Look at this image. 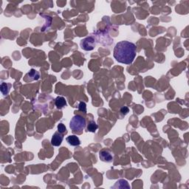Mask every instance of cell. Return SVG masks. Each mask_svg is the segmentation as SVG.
Segmentation results:
<instances>
[{"instance_id": "1", "label": "cell", "mask_w": 189, "mask_h": 189, "mask_svg": "<svg viewBox=\"0 0 189 189\" xmlns=\"http://www.w3.org/2000/svg\"><path fill=\"white\" fill-rule=\"evenodd\" d=\"M137 53V47L134 43L122 41L115 45L114 49V58L118 62L130 64L133 62Z\"/></svg>"}, {"instance_id": "2", "label": "cell", "mask_w": 189, "mask_h": 189, "mask_svg": "<svg viewBox=\"0 0 189 189\" xmlns=\"http://www.w3.org/2000/svg\"><path fill=\"white\" fill-rule=\"evenodd\" d=\"M86 126V120L81 115H75L69 123V127L73 132L81 133Z\"/></svg>"}, {"instance_id": "3", "label": "cell", "mask_w": 189, "mask_h": 189, "mask_svg": "<svg viewBox=\"0 0 189 189\" xmlns=\"http://www.w3.org/2000/svg\"><path fill=\"white\" fill-rule=\"evenodd\" d=\"M81 47L86 51H90L95 48L96 47V42L95 39L92 37H86L85 39L81 41Z\"/></svg>"}, {"instance_id": "4", "label": "cell", "mask_w": 189, "mask_h": 189, "mask_svg": "<svg viewBox=\"0 0 189 189\" xmlns=\"http://www.w3.org/2000/svg\"><path fill=\"white\" fill-rule=\"evenodd\" d=\"M99 157L101 160L105 163H111L113 160V156L108 150H101L99 152Z\"/></svg>"}, {"instance_id": "5", "label": "cell", "mask_w": 189, "mask_h": 189, "mask_svg": "<svg viewBox=\"0 0 189 189\" xmlns=\"http://www.w3.org/2000/svg\"><path fill=\"white\" fill-rule=\"evenodd\" d=\"M63 139L64 136L62 135V134H61L60 132H55V134H53L52 139H51V144L54 146H59L62 144Z\"/></svg>"}, {"instance_id": "6", "label": "cell", "mask_w": 189, "mask_h": 189, "mask_svg": "<svg viewBox=\"0 0 189 189\" xmlns=\"http://www.w3.org/2000/svg\"><path fill=\"white\" fill-rule=\"evenodd\" d=\"M67 142L69 143L70 146H78L81 144V141L79 137L75 135H70L68 136L66 139Z\"/></svg>"}, {"instance_id": "7", "label": "cell", "mask_w": 189, "mask_h": 189, "mask_svg": "<svg viewBox=\"0 0 189 189\" xmlns=\"http://www.w3.org/2000/svg\"><path fill=\"white\" fill-rule=\"evenodd\" d=\"M55 104L58 109H62L67 105V101L64 97L59 96L55 98Z\"/></svg>"}, {"instance_id": "8", "label": "cell", "mask_w": 189, "mask_h": 189, "mask_svg": "<svg viewBox=\"0 0 189 189\" xmlns=\"http://www.w3.org/2000/svg\"><path fill=\"white\" fill-rule=\"evenodd\" d=\"M28 77H31V80L30 81H33V80H38L39 79V72H36L35 69H32L30 72H28V74L26 75L25 78Z\"/></svg>"}, {"instance_id": "9", "label": "cell", "mask_w": 189, "mask_h": 189, "mask_svg": "<svg viewBox=\"0 0 189 189\" xmlns=\"http://www.w3.org/2000/svg\"><path fill=\"white\" fill-rule=\"evenodd\" d=\"M118 186H119L118 188H130V186H129V184H128V182L124 180H118V181L116 183L115 185L113 186V188H117Z\"/></svg>"}, {"instance_id": "10", "label": "cell", "mask_w": 189, "mask_h": 189, "mask_svg": "<svg viewBox=\"0 0 189 189\" xmlns=\"http://www.w3.org/2000/svg\"><path fill=\"white\" fill-rule=\"evenodd\" d=\"M10 87H11V84H8L7 83H2L1 84V92L4 96L8 95L10 90Z\"/></svg>"}, {"instance_id": "11", "label": "cell", "mask_w": 189, "mask_h": 189, "mask_svg": "<svg viewBox=\"0 0 189 189\" xmlns=\"http://www.w3.org/2000/svg\"><path fill=\"white\" fill-rule=\"evenodd\" d=\"M98 125L95 121H91L87 126V130L90 132H96L98 129Z\"/></svg>"}, {"instance_id": "12", "label": "cell", "mask_w": 189, "mask_h": 189, "mask_svg": "<svg viewBox=\"0 0 189 189\" xmlns=\"http://www.w3.org/2000/svg\"><path fill=\"white\" fill-rule=\"evenodd\" d=\"M58 131H59V132H60L61 134L66 133L67 132L66 126H65L63 123H59V124L58 125Z\"/></svg>"}, {"instance_id": "13", "label": "cell", "mask_w": 189, "mask_h": 189, "mask_svg": "<svg viewBox=\"0 0 189 189\" xmlns=\"http://www.w3.org/2000/svg\"><path fill=\"white\" fill-rule=\"evenodd\" d=\"M79 109L81 112H83L84 113L86 112V104L84 102H80L79 105Z\"/></svg>"}, {"instance_id": "14", "label": "cell", "mask_w": 189, "mask_h": 189, "mask_svg": "<svg viewBox=\"0 0 189 189\" xmlns=\"http://www.w3.org/2000/svg\"><path fill=\"white\" fill-rule=\"evenodd\" d=\"M129 108L126 107V106H123V107H122L121 109H120V112H121L123 115H127L128 113H129Z\"/></svg>"}]
</instances>
